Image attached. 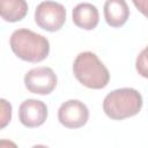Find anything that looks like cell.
I'll return each mask as SVG.
<instances>
[{
  "mask_svg": "<svg viewBox=\"0 0 148 148\" xmlns=\"http://www.w3.org/2000/svg\"><path fill=\"white\" fill-rule=\"evenodd\" d=\"M73 73L81 84L90 89H102L110 81L109 69L90 51L81 52L76 56L73 62Z\"/></svg>",
  "mask_w": 148,
  "mask_h": 148,
  "instance_id": "obj_2",
  "label": "cell"
},
{
  "mask_svg": "<svg viewBox=\"0 0 148 148\" xmlns=\"http://www.w3.org/2000/svg\"><path fill=\"white\" fill-rule=\"evenodd\" d=\"M31 148H49V147L47 146H44V145H35Z\"/></svg>",
  "mask_w": 148,
  "mask_h": 148,
  "instance_id": "obj_15",
  "label": "cell"
},
{
  "mask_svg": "<svg viewBox=\"0 0 148 148\" xmlns=\"http://www.w3.org/2000/svg\"><path fill=\"white\" fill-rule=\"evenodd\" d=\"M141 94L133 88H119L110 91L103 101V111L114 120L138 114L142 108Z\"/></svg>",
  "mask_w": 148,
  "mask_h": 148,
  "instance_id": "obj_3",
  "label": "cell"
},
{
  "mask_svg": "<svg viewBox=\"0 0 148 148\" xmlns=\"http://www.w3.org/2000/svg\"><path fill=\"white\" fill-rule=\"evenodd\" d=\"M135 69L142 77L148 79V45L136 57Z\"/></svg>",
  "mask_w": 148,
  "mask_h": 148,
  "instance_id": "obj_11",
  "label": "cell"
},
{
  "mask_svg": "<svg viewBox=\"0 0 148 148\" xmlns=\"http://www.w3.org/2000/svg\"><path fill=\"white\" fill-rule=\"evenodd\" d=\"M73 22L81 29L92 30L97 27L99 21L98 9L95 5L90 2H81L77 3L72 12Z\"/></svg>",
  "mask_w": 148,
  "mask_h": 148,
  "instance_id": "obj_8",
  "label": "cell"
},
{
  "mask_svg": "<svg viewBox=\"0 0 148 148\" xmlns=\"http://www.w3.org/2000/svg\"><path fill=\"white\" fill-rule=\"evenodd\" d=\"M28 13V3L24 0H1L0 15L7 22L21 21Z\"/></svg>",
  "mask_w": 148,
  "mask_h": 148,
  "instance_id": "obj_10",
  "label": "cell"
},
{
  "mask_svg": "<svg viewBox=\"0 0 148 148\" xmlns=\"http://www.w3.org/2000/svg\"><path fill=\"white\" fill-rule=\"evenodd\" d=\"M47 118V106L39 99L28 98L23 101L18 108V119L25 127H38L45 123Z\"/></svg>",
  "mask_w": 148,
  "mask_h": 148,
  "instance_id": "obj_7",
  "label": "cell"
},
{
  "mask_svg": "<svg viewBox=\"0 0 148 148\" xmlns=\"http://www.w3.org/2000/svg\"><path fill=\"white\" fill-rule=\"evenodd\" d=\"M0 103H1V114H0V127L3 128L12 119V105L10 103H8L5 98H1L0 99Z\"/></svg>",
  "mask_w": 148,
  "mask_h": 148,
  "instance_id": "obj_12",
  "label": "cell"
},
{
  "mask_svg": "<svg viewBox=\"0 0 148 148\" xmlns=\"http://www.w3.org/2000/svg\"><path fill=\"white\" fill-rule=\"evenodd\" d=\"M57 75L50 67L40 66L28 71L24 75L25 88L37 95H49L57 87Z\"/></svg>",
  "mask_w": 148,
  "mask_h": 148,
  "instance_id": "obj_5",
  "label": "cell"
},
{
  "mask_svg": "<svg viewBox=\"0 0 148 148\" xmlns=\"http://www.w3.org/2000/svg\"><path fill=\"white\" fill-rule=\"evenodd\" d=\"M130 16V9L125 0H108L104 3V17L112 28L121 27Z\"/></svg>",
  "mask_w": 148,
  "mask_h": 148,
  "instance_id": "obj_9",
  "label": "cell"
},
{
  "mask_svg": "<svg viewBox=\"0 0 148 148\" xmlns=\"http://www.w3.org/2000/svg\"><path fill=\"white\" fill-rule=\"evenodd\" d=\"M0 148H18L17 145L10 140H6V139H1L0 140Z\"/></svg>",
  "mask_w": 148,
  "mask_h": 148,
  "instance_id": "obj_14",
  "label": "cell"
},
{
  "mask_svg": "<svg viewBox=\"0 0 148 148\" xmlns=\"http://www.w3.org/2000/svg\"><path fill=\"white\" fill-rule=\"evenodd\" d=\"M89 118L87 105L79 99H68L64 102L58 110L59 123L67 128H79L86 125Z\"/></svg>",
  "mask_w": 148,
  "mask_h": 148,
  "instance_id": "obj_6",
  "label": "cell"
},
{
  "mask_svg": "<svg viewBox=\"0 0 148 148\" xmlns=\"http://www.w3.org/2000/svg\"><path fill=\"white\" fill-rule=\"evenodd\" d=\"M9 45L16 57L29 62H39L50 52L49 39L25 28L16 29L10 35Z\"/></svg>",
  "mask_w": 148,
  "mask_h": 148,
  "instance_id": "obj_1",
  "label": "cell"
},
{
  "mask_svg": "<svg viewBox=\"0 0 148 148\" xmlns=\"http://www.w3.org/2000/svg\"><path fill=\"white\" fill-rule=\"evenodd\" d=\"M66 21L64 5L56 1H42L35 9V22L46 31L54 32L62 28Z\"/></svg>",
  "mask_w": 148,
  "mask_h": 148,
  "instance_id": "obj_4",
  "label": "cell"
},
{
  "mask_svg": "<svg viewBox=\"0 0 148 148\" xmlns=\"http://www.w3.org/2000/svg\"><path fill=\"white\" fill-rule=\"evenodd\" d=\"M133 5L141 12L146 17H148V0H133Z\"/></svg>",
  "mask_w": 148,
  "mask_h": 148,
  "instance_id": "obj_13",
  "label": "cell"
}]
</instances>
